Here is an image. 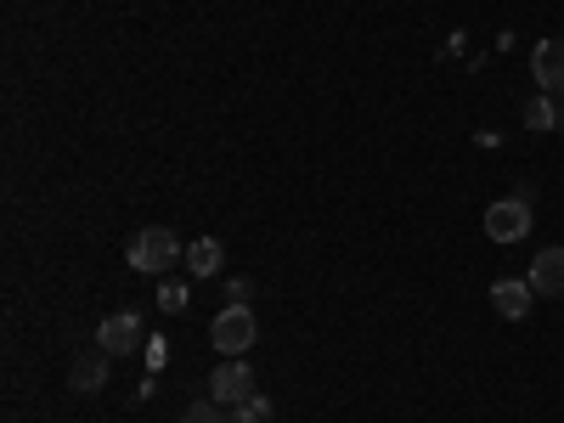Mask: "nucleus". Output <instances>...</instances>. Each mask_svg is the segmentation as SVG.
Returning <instances> with one entry per match:
<instances>
[{
    "label": "nucleus",
    "mask_w": 564,
    "mask_h": 423,
    "mask_svg": "<svg viewBox=\"0 0 564 423\" xmlns=\"http://www.w3.org/2000/svg\"><path fill=\"white\" fill-rule=\"evenodd\" d=\"M186 260L181 238L170 226H148V231H135V243H130V265L135 271H148V276H170V265Z\"/></svg>",
    "instance_id": "f257e3e1"
},
{
    "label": "nucleus",
    "mask_w": 564,
    "mask_h": 423,
    "mask_svg": "<svg viewBox=\"0 0 564 423\" xmlns=\"http://www.w3.org/2000/svg\"><path fill=\"white\" fill-rule=\"evenodd\" d=\"M254 339H260V322H254L249 305H226V311L209 322V345L226 350V356H243Z\"/></svg>",
    "instance_id": "f03ea898"
},
{
    "label": "nucleus",
    "mask_w": 564,
    "mask_h": 423,
    "mask_svg": "<svg viewBox=\"0 0 564 423\" xmlns=\"http://www.w3.org/2000/svg\"><path fill=\"white\" fill-rule=\"evenodd\" d=\"M531 198H497L491 209H486V238L491 243H520L525 231H531Z\"/></svg>",
    "instance_id": "7ed1b4c3"
},
{
    "label": "nucleus",
    "mask_w": 564,
    "mask_h": 423,
    "mask_svg": "<svg viewBox=\"0 0 564 423\" xmlns=\"http://www.w3.org/2000/svg\"><path fill=\"white\" fill-rule=\"evenodd\" d=\"M209 395H215L220 406L254 401V372H249V361H243V356H226V361L209 372Z\"/></svg>",
    "instance_id": "20e7f679"
},
{
    "label": "nucleus",
    "mask_w": 564,
    "mask_h": 423,
    "mask_svg": "<svg viewBox=\"0 0 564 423\" xmlns=\"http://www.w3.org/2000/svg\"><path fill=\"white\" fill-rule=\"evenodd\" d=\"M531 74L547 97H564V40H542L531 52Z\"/></svg>",
    "instance_id": "39448f33"
},
{
    "label": "nucleus",
    "mask_w": 564,
    "mask_h": 423,
    "mask_svg": "<svg viewBox=\"0 0 564 423\" xmlns=\"http://www.w3.org/2000/svg\"><path fill=\"white\" fill-rule=\"evenodd\" d=\"M108 361H113V356H108L102 345L85 350V356L68 367V390H74V395H97V390L108 384Z\"/></svg>",
    "instance_id": "423d86ee"
},
{
    "label": "nucleus",
    "mask_w": 564,
    "mask_h": 423,
    "mask_svg": "<svg viewBox=\"0 0 564 423\" xmlns=\"http://www.w3.org/2000/svg\"><path fill=\"white\" fill-rule=\"evenodd\" d=\"M531 294L536 300H558L564 294V249H542L531 260Z\"/></svg>",
    "instance_id": "0eeeda50"
},
{
    "label": "nucleus",
    "mask_w": 564,
    "mask_h": 423,
    "mask_svg": "<svg viewBox=\"0 0 564 423\" xmlns=\"http://www.w3.org/2000/svg\"><path fill=\"white\" fill-rule=\"evenodd\" d=\"M97 345H102L108 356H130V350L141 345V322H135L130 311H119V316H108V322L97 327Z\"/></svg>",
    "instance_id": "6e6552de"
},
{
    "label": "nucleus",
    "mask_w": 564,
    "mask_h": 423,
    "mask_svg": "<svg viewBox=\"0 0 564 423\" xmlns=\"http://www.w3.org/2000/svg\"><path fill=\"white\" fill-rule=\"evenodd\" d=\"M531 282H497V289H491V305H497V316H508V322H520V316H531Z\"/></svg>",
    "instance_id": "1a4fd4ad"
},
{
    "label": "nucleus",
    "mask_w": 564,
    "mask_h": 423,
    "mask_svg": "<svg viewBox=\"0 0 564 423\" xmlns=\"http://www.w3.org/2000/svg\"><path fill=\"white\" fill-rule=\"evenodd\" d=\"M220 260H226V249H220L215 238H198L193 249H186V271H193V276H215Z\"/></svg>",
    "instance_id": "9d476101"
},
{
    "label": "nucleus",
    "mask_w": 564,
    "mask_h": 423,
    "mask_svg": "<svg viewBox=\"0 0 564 423\" xmlns=\"http://www.w3.org/2000/svg\"><path fill=\"white\" fill-rule=\"evenodd\" d=\"M525 124H531V130H558V108H553V97H531V102H525Z\"/></svg>",
    "instance_id": "9b49d317"
},
{
    "label": "nucleus",
    "mask_w": 564,
    "mask_h": 423,
    "mask_svg": "<svg viewBox=\"0 0 564 423\" xmlns=\"http://www.w3.org/2000/svg\"><path fill=\"white\" fill-rule=\"evenodd\" d=\"M175 423H226V406H220L215 395H204V401H193V406H186Z\"/></svg>",
    "instance_id": "f8f14e48"
},
{
    "label": "nucleus",
    "mask_w": 564,
    "mask_h": 423,
    "mask_svg": "<svg viewBox=\"0 0 564 423\" xmlns=\"http://www.w3.org/2000/svg\"><path fill=\"white\" fill-rule=\"evenodd\" d=\"M159 311H170V316L186 311V282H181V276H164V282H159Z\"/></svg>",
    "instance_id": "ddd939ff"
},
{
    "label": "nucleus",
    "mask_w": 564,
    "mask_h": 423,
    "mask_svg": "<svg viewBox=\"0 0 564 423\" xmlns=\"http://www.w3.org/2000/svg\"><path fill=\"white\" fill-rule=\"evenodd\" d=\"M260 417H271V401H265V395H254V401H243V406L226 412V423H260Z\"/></svg>",
    "instance_id": "4468645a"
},
{
    "label": "nucleus",
    "mask_w": 564,
    "mask_h": 423,
    "mask_svg": "<svg viewBox=\"0 0 564 423\" xmlns=\"http://www.w3.org/2000/svg\"><path fill=\"white\" fill-rule=\"evenodd\" d=\"M249 294H254V282H243V276L226 282V305H249Z\"/></svg>",
    "instance_id": "2eb2a0df"
},
{
    "label": "nucleus",
    "mask_w": 564,
    "mask_h": 423,
    "mask_svg": "<svg viewBox=\"0 0 564 423\" xmlns=\"http://www.w3.org/2000/svg\"><path fill=\"white\" fill-rule=\"evenodd\" d=\"M553 108H558V130H564V97H553Z\"/></svg>",
    "instance_id": "dca6fc26"
}]
</instances>
